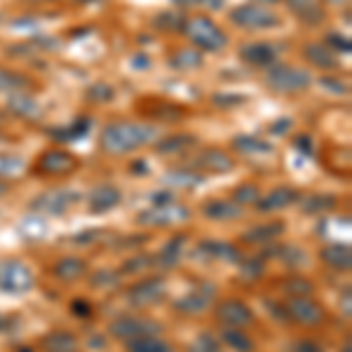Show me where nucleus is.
I'll return each mask as SVG.
<instances>
[{
  "mask_svg": "<svg viewBox=\"0 0 352 352\" xmlns=\"http://www.w3.org/2000/svg\"><path fill=\"white\" fill-rule=\"evenodd\" d=\"M197 167H202L204 172H212V174H221V172H228L232 169V157L228 153L214 148V151H204L200 157H197Z\"/></svg>",
  "mask_w": 352,
  "mask_h": 352,
  "instance_id": "15",
  "label": "nucleus"
},
{
  "mask_svg": "<svg viewBox=\"0 0 352 352\" xmlns=\"http://www.w3.org/2000/svg\"><path fill=\"white\" fill-rule=\"evenodd\" d=\"M223 340L230 345V348H235V350H240V352H249V350L254 348L252 340L244 336L242 331H237V329H226V331H223Z\"/></svg>",
  "mask_w": 352,
  "mask_h": 352,
  "instance_id": "31",
  "label": "nucleus"
},
{
  "mask_svg": "<svg viewBox=\"0 0 352 352\" xmlns=\"http://www.w3.org/2000/svg\"><path fill=\"white\" fill-rule=\"evenodd\" d=\"M184 31L190 38L195 47L204 50V52H221L228 45V36L217 21H212L204 14H195L184 21Z\"/></svg>",
  "mask_w": 352,
  "mask_h": 352,
  "instance_id": "2",
  "label": "nucleus"
},
{
  "mask_svg": "<svg viewBox=\"0 0 352 352\" xmlns=\"http://www.w3.org/2000/svg\"><path fill=\"white\" fill-rule=\"evenodd\" d=\"M184 14L181 12H174V10H169V12L160 14L155 19V26L162 28V31H174V28H184Z\"/></svg>",
  "mask_w": 352,
  "mask_h": 352,
  "instance_id": "33",
  "label": "nucleus"
},
{
  "mask_svg": "<svg viewBox=\"0 0 352 352\" xmlns=\"http://www.w3.org/2000/svg\"><path fill=\"white\" fill-rule=\"evenodd\" d=\"M111 331H113V336H118V338L134 340V338L155 336V333H160V324H157V322H151V320H144V317H122V320L113 322Z\"/></svg>",
  "mask_w": 352,
  "mask_h": 352,
  "instance_id": "6",
  "label": "nucleus"
},
{
  "mask_svg": "<svg viewBox=\"0 0 352 352\" xmlns=\"http://www.w3.org/2000/svg\"><path fill=\"white\" fill-rule=\"evenodd\" d=\"M89 127H92L89 118H78V120H73L68 127L52 129V136L56 141H76V139H82V136L89 132Z\"/></svg>",
  "mask_w": 352,
  "mask_h": 352,
  "instance_id": "21",
  "label": "nucleus"
},
{
  "mask_svg": "<svg viewBox=\"0 0 352 352\" xmlns=\"http://www.w3.org/2000/svg\"><path fill=\"white\" fill-rule=\"evenodd\" d=\"M230 21L240 28L249 31H261V28H275L280 24V16L272 12L270 8H261V5H240L230 12Z\"/></svg>",
  "mask_w": 352,
  "mask_h": 352,
  "instance_id": "5",
  "label": "nucleus"
},
{
  "mask_svg": "<svg viewBox=\"0 0 352 352\" xmlns=\"http://www.w3.org/2000/svg\"><path fill=\"white\" fill-rule=\"evenodd\" d=\"M82 272H85V263L80 258H64L54 265V275L61 277V280H68V282L78 280Z\"/></svg>",
  "mask_w": 352,
  "mask_h": 352,
  "instance_id": "24",
  "label": "nucleus"
},
{
  "mask_svg": "<svg viewBox=\"0 0 352 352\" xmlns=\"http://www.w3.org/2000/svg\"><path fill=\"white\" fill-rule=\"evenodd\" d=\"M26 3H41V0H26Z\"/></svg>",
  "mask_w": 352,
  "mask_h": 352,
  "instance_id": "46",
  "label": "nucleus"
},
{
  "mask_svg": "<svg viewBox=\"0 0 352 352\" xmlns=\"http://www.w3.org/2000/svg\"><path fill=\"white\" fill-rule=\"evenodd\" d=\"M33 287V272L26 263L14 258L0 261V292L26 294Z\"/></svg>",
  "mask_w": 352,
  "mask_h": 352,
  "instance_id": "4",
  "label": "nucleus"
},
{
  "mask_svg": "<svg viewBox=\"0 0 352 352\" xmlns=\"http://www.w3.org/2000/svg\"><path fill=\"white\" fill-rule=\"evenodd\" d=\"M164 296V282L162 280H144L136 287L129 289V303L136 305V308H146V305H153L157 300H162Z\"/></svg>",
  "mask_w": 352,
  "mask_h": 352,
  "instance_id": "8",
  "label": "nucleus"
},
{
  "mask_svg": "<svg viewBox=\"0 0 352 352\" xmlns=\"http://www.w3.org/2000/svg\"><path fill=\"white\" fill-rule=\"evenodd\" d=\"M28 78H24L21 73L8 71V68H0V92H19V89L28 87Z\"/></svg>",
  "mask_w": 352,
  "mask_h": 352,
  "instance_id": "25",
  "label": "nucleus"
},
{
  "mask_svg": "<svg viewBox=\"0 0 352 352\" xmlns=\"http://www.w3.org/2000/svg\"><path fill=\"white\" fill-rule=\"evenodd\" d=\"M24 169H26V164L19 155L0 153V179H16Z\"/></svg>",
  "mask_w": 352,
  "mask_h": 352,
  "instance_id": "26",
  "label": "nucleus"
},
{
  "mask_svg": "<svg viewBox=\"0 0 352 352\" xmlns=\"http://www.w3.org/2000/svg\"><path fill=\"white\" fill-rule=\"evenodd\" d=\"M275 47L270 43H252V45H244L240 50V59L244 64L249 66H256V68H270L275 64Z\"/></svg>",
  "mask_w": 352,
  "mask_h": 352,
  "instance_id": "12",
  "label": "nucleus"
},
{
  "mask_svg": "<svg viewBox=\"0 0 352 352\" xmlns=\"http://www.w3.org/2000/svg\"><path fill=\"white\" fill-rule=\"evenodd\" d=\"M155 127L146 122H127L118 120L104 127L101 132V148L109 155H124V153H132L136 148H144L146 144H151L155 139Z\"/></svg>",
  "mask_w": 352,
  "mask_h": 352,
  "instance_id": "1",
  "label": "nucleus"
},
{
  "mask_svg": "<svg viewBox=\"0 0 352 352\" xmlns=\"http://www.w3.org/2000/svg\"><path fill=\"white\" fill-rule=\"evenodd\" d=\"M333 204H336V200L333 197H322V195H310L308 200H305L303 209L310 214H322L324 209H331Z\"/></svg>",
  "mask_w": 352,
  "mask_h": 352,
  "instance_id": "35",
  "label": "nucleus"
},
{
  "mask_svg": "<svg viewBox=\"0 0 352 352\" xmlns=\"http://www.w3.org/2000/svg\"><path fill=\"white\" fill-rule=\"evenodd\" d=\"M195 144V136H169V139H164L157 144V151L160 153H179L184 148H188V146Z\"/></svg>",
  "mask_w": 352,
  "mask_h": 352,
  "instance_id": "30",
  "label": "nucleus"
},
{
  "mask_svg": "<svg viewBox=\"0 0 352 352\" xmlns=\"http://www.w3.org/2000/svg\"><path fill=\"white\" fill-rule=\"evenodd\" d=\"M232 146H235L240 153H249V155H256V153H272V146L268 141H261L256 136H237V139L232 141Z\"/></svg>",
  "mask_w": 352,
  "mask_h": 352,
  "instance_id": "23",
  "label": "nucleus"
},
{
  "mask_svg": "<svg viewBox=\"0 0 352 352\" xmlns=\"http://www.w3.org/2000/svg\"><path fill=\"white\" fill-rule=\"evenodd\" d=\"M89 99H96V101H101V104H106V101L113 99V87H109L106 82L94 85V87L89 89Z\"/></svg>",
  "mask_w": 352,
  "mask_h": 352,
  "instance_id": "38",
  "label": "nucleus"
},
{
  "mask_svg": "<svg viewBox=\"0 0 352 352\" xmlns=\"http://www.w3.org/2000/svg\"><path fill=\"white\" fill-rule=\"evenodd\" d=\"M280 230H285V226L282 223H270V226H261V228L247 232V242H261V240H270V237L280 235Z\"/></svg>",
  "mask_w": 352,
  "mask_h": 352,
  "instance_id": "32",
  "label": "nucleus"
},
{
  "mask_svg": "<svg viewBox=\"0 0 352 352\" xmlns=\"http://www.w3.org/2000/svg\"><path fill=\"white\" fill-rule=\"evenodd\" d=\"M333 82H336V80H329V78H327V80H322V85H327V87H333ZM336 92L343 94V92H348V87H345V85H336Z\"/></svg>",
  "mask_w": 352,
  "mask_h": 352,
  "instance_id": "45",
  "label": "nucleus"
},
{
  "mask_svg": "<svg viewBox=\"0 0 352 352\" xmlns=\"http://www.w3.org/2000/svg\"><path fill=\"white\" fill-rule=\"evenodd\" d=\"M207 303H209V292L207 294H195V296H188V298H184V300H179V310H184V312H202L204 308H207Z\"/></svg>",
  "mask_w": 352,
  "mask_h": 352,
  "instance_id": "34",
  "label": "nucleus"
},
{
  "mask_svg": "<svg viewBox=\"0 0 352 352\" xmlns=\"http://www.w3.org/2000/svg\"><path fill=\"white\" fill-rule=\"evenodd\" d=\"M21 352H31V350H21Z\"/></svg>",
  "mask_w": 352,
  "mask_h": 352,
  "instance_id": "48",
  "label": "nucleus"
},
{
  "mask_svg": "<svg viewBox=\"0 0 352 352\" xmlns=\"http://www.w3.org/2000/svg\"><path fill=\"white\" fill-rule=\"evenodd\" d=\"M204 212H207V217H212V219H237L240 217V209H237L230 200H217V202L207 204Z\"/></svg>",
  "mask_w": 352,
  "mask_h": 352,
  "instance_id": "28",
  "label": "nucleus"
},
{
  "mask_svg": "<svg viewBox=\"0 0 352 352\" xmlns=\"http://www.w3.org/2000/svg\"><path fill=\"white\" fill-rule=\"evenodd\" d=\"M169 184H174V186H186V188H192V186L200 184V176H197V174H190V172H174V174H169Z\"/></svg>",
  "mask_w": 352,
  "mask_h": 352,
  "instance_id": "36",
  "label": "nucleus"
},
{
  "mask_svg": "<svg viewBox=\"0 0 352 352\" xmlns=\"http://www.w3.org/2000/svg\"><path fill=\"white\" fill-rule=\"evenodd\" d=\"M265 85H268L272 92L296 94V92L308 89L310 73L305 71V68L287 66V64H272L270 71H268V78H265Z\"/></svg>",
  "mask_w": 352,
  "mask_h": 352,
  "instance_id": "3",
  "label": "nucleus"
},
{
  "mask_svg": "<svg viewBox=\"0 0 352 352\" xmlns=\"http://www.w3.org/2000/svg\"><path fill=\"white\" fill-rule=\"evenodd\" d=\"M190 352H219V343L209 336V333H202V336L190 345Z\"/></svg>",
  "mask_w": 352,
  "mask_h": 352,
  "instance_id": "37",
  "label": "nucleus"
},
{
  "mask_svg": "<svg viewBox=\"0 0 352 352\" xmlns=\"http://www.w3.org/2000/svg\"><path fill=\"white\" fill-rule=\"evenodd\" d=\"M237 202H258V188L256 186H242L235 190Z\"/></svg>",
  "mask_w": 352,
  "mask_h": 352,
  "instance_id": "39",
  "label": "nucleus"
},
{
  "mask_svg": "<svg viewBox=\"0 0 352 352\" xmlns=\"http://www.w3.org/2000/svg\"><path fill=\"white\" fill-rule=\"evenodd\" d=\"M78 200V192L71 190H56V192H45L36 200V207L50 214H64L73 202Z\"/></svg>",
  "mask_w": 352,
  "mask_h": 352,
  "instance_id": "13",
  "label": "nucleus"
},
{
  "mask_svg": "<svg viewBox=\"0 0 352 352\" xmlns=\"http://www.w3.org/2000/svg\"><path fill=\"white\" fill-rule=\"evenodd\" d=\"M0 129H3V120H0Z\"/></svg>",
  "mask_w": 352,
  "mask_h": 352,
  "instance_id": "47",
  "label": "nucleus"
},
{
  "mask_svg": "<svg viewBox=\"0 0 352 352\" xmlns=\"http://www.w3.org/2000/svg\"><path fill=\"white\" fill-rule=\"evenodd\" d=\"M202 64V54L197 52V50H192V47H188V50H181V52H176L174 56H172V66L174 68H197Z\"/></svg>",
  "mask_w": 352,
  "mask_h": 352,
  "instance_id": "29",
  "label": "nucleus"
},
{
  "mask_svg": "<svg viewBox=\"0 0 352 352\" xmlns=\"http://www.w3.org/2000/svg\"><path fill=\"white\" fill-rule=\"evenodd\" d=\"M8 109L14 113V116L24 118V120H33V118L41 116V106L31 99L28 94L24 92H16V94H10V101H8Z\"/></svg>",
  "mask_w": 352,
  "mask_h": 352,
  "instance_id": "17",
  "label": "nucleus"
},
{
  "mask_svg": "<svg viewBox=\"0 0 352 352\" xmlns=\"http://www.w3.org/2000/svg\"><path fill=\"white\" fill-rule=\"evenodd\" d=\"M298 352H322L315 343H298Z\"/></svg>",
  "mask_w": 352,
  "mask_h": 352,
  "instance_id": "44",
  "label": "nucleus"
},
{
  "mask_svg": "<svg viewBox=\"0 0 352 352\" xmlns=\"http://www.w3.org/2000/svg\"><path fill=\"white\" fill-rule=\"evenodd\" d=\"M120 202V190L113 188V186H101L92 192L89 204H92V212H106V209L116 207Z\"/></svg>",
  "mask_w": 352,
  "mask_h": 352,
  "instance_id": "19",
  "label": "nucleus"
},
{
  "mask_svg": "<svg viewBox=\"0 0 352 352\" xmlns=\"http://www.w3.org/2000/svg\"><path fill=\"white\" fill-rule=\"evenodd\" d=\"M285 310L294 317V320L300 322V324H305V327H317L322 320H324V312H322L315 303H312V300H308L305 296L303 298H292Z\"/></svg>",
  "mask_w": 352,
  "mask_h": 352,
  "instance_id": "9",
  "label": "nucleus"
},
{
  "mask_svg": "<svg viewBox=\"0 0 352 352\" xmlns=\"http://www.w3.org/2000/svg\"><path fill=\"white\" fill-rule=\"evenodd\" d=\"M322 258H324V263H329L331 268L336 270H350V249L343 247V244H331V247L322 249Z\"/></svg>",
  "mask_w": 352,
  "mask_h": 352,
  "instance_id": "20",
  "label": "nucleus"
},
{
  "mask_svg": "<svg viewBox=\"0 0 352 352\" xmlns=\"http://www.w3.org/2000/svg\"><path fill=\"white\" fill-rule=\"evenodd\" d=\"M188 219V212L184 207H174V204H162L155 212H146L139 221L141 223H151V226H169L176 223V221H186Z\"/></svg>",
  "mask_w": 352,
  "mask_h": 352,
  "instance_id": "14",
  "label": "nucleus"
},
{
  "mask_svg": "<svg viewBox=\"0 0 352 352\" xmlns=\"http://www.w3.org/2000/svg\"><path fill=\"white\" fill-rule=\"evenodd\" d=\"M129 352H172V348H169L164 340H157L153 336H144V338H134L129 340Z\"/></svg>",
  "mask_w": 352,
  "mask_h": 352,
  "instance_id": "27",
  "label": "nucleus"
},
{
  "mask_svg": "<svg viewBox=\"0 0 352 352\" xmlns=\"http://www.w3.org/2000/svg\"><path fill=\"white\" fill-rule=\"evenodd\" d=\"M73 312H76V315H89V308H87V303H73Z\"/></svg>",
  "mask_w": 352,
  "mask_h": 352,
  "instance_id": "43",
  "label": "nucleus"
},
{
  "mask_svg": "<svg viewBox=\"0 0 352 352\" xmlns=\"http://www.w3.org/2000/svg\"><path fill=\"white\" fill-rule=\"evenodd\" d=\"M217 317L230 329L247 327V324H252V320H254V315L249 312V308L244 303H240V300H228V303H221L217 308Z\"/></svg>",
  "mask_w": 352,
  "mask_h": 352,
  "instance_id": "11",
  "label": "nucleus"
},
{
  "mask_svg": "<svg viewBox=\"0 0 352 352\" xmlns=\"http://www.w3.org/2000/svg\"><path fill=\"white\" fill-rule=\"evenodd\" d=\"M303 56L310 61L312 66L327 68V71H331V68L338 66L336 56H333V52L329 50V45H324V43H310V45H305Z\"/></svg>",
  "mask_w": 352,
  "mask_h": 352,
  "instance_id": "16",
  "label": "nucleus"
},
{
  "mask_svg": "<svg viewBox=\"0 0 352 352\" xmlns=\"http://www.w3.org/2000/svg\"><path fill=\"white\" fill-rule=\"evenodd\" d=\"M244 96L242 94H217L214 96V104L217 106H235V104H242Z\"/></svg>",
  "mask_w": 352,
  "mask_h": 352,
  "instance_id": "40",
  "label": "nucleus"
},
{
  "mask_svg": "<svg viewBox=\"0 0 352 352\" xmlns=\"http://www.w3.org/2000/svg\"><path fill=\"white\" fill-rule=\"evenodd\" d=\"M298 21H303L305 26H320L324 21V8L320 0H285Z\"/></svg>",
  "mask_w": 352,
  "mask_h": 352,
  "instance_id": "10",
  "label": "nucleus"
},
{
  "mask_svg": "<svg viewBox=\"0 0 352 352\" xmlns=\"http://www.w3.org/2000/svg\"><path fill=\"white\" fill-rule=\"evenodd\" d=\"M329 43H336V45H333L336 50L350 52V41H348V38H340V36H336V33H333V36H329Z\"/></svg>",
  "mask_w": 352,
  "mask_h": 352,
  "instance_id": "42",
  "label": "nucleus"
},
{
  "mask_svg": "<svg viewBox=\"0 0 352 352\" xmlns=\"http://www.w3.org/2000/svg\"><path fill=\"white\" fill-rule=\"evenodd\" d=\"M287 289H289V292H294V294H303V296H305V294H310V282H305V280H289L287 282Z\"/></svg>",
  "mask_w": 352,
  "mask_h": 352,
  "instance_id": "41",
  "label": "nucleus"
},
{
  "mask_svg": "<svg viewBox=\"0 0 352 352\" xmlns=\"http://www.w3.org/2000/svg\"><path fill=\"white\" fill-rule=\"evenodd\" d=\"M78 167V160L66 151L52 148L47 153H43L41 160H38V172L41 174H50V176H59V174H68Z\"/></svg>",
  "mask_w": 352,
  "mask_h": 352,
  "instance_id": "7",
  "label": "nucleus"
},
{
  "mask_svg": "<svg viewBox=\"0 0 352 352\" xmlns=\"http://www.w3.org/2000/svg\"><path fill=\"white\" fill-rule=\"evenodd\" d=\"M43 345L47 352H78L80 350L78 338L68 331H52L50 336L43 338Z\"/></svg>",
  "mask_w": 352,
  "mask_h": 352,
  "instance_id": "18",
  "label": "nucleus"
},
{
  "mask_svg": "<svg viewBox=\"0 0 352 352\" xmlns=\"http://www.w3.org/2000/svg\"><path fill=\"white\" fill-rule=\"evenodd\" d=\"M294 200H296V192L292 188H277V190H272L265 200L258 202V209L261 212H272V209L287 207V204H292Z\"/></svg>",
  "mask_w": 352,
  "mask_h": 352,
  "instance_id": "22",
  "label": "nucleus"
}]
</instances>
